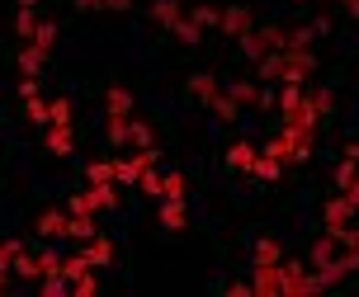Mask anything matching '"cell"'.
Listing matches in <instances>:
<instances>
[{
    "mask_svg": "<svg viewBox=\"0 0 359 297\" xmlns=\"http://www.w3.org/2000/svg\"><path fill=\"white\" fill-rule=\"evenodd\" d=\"M312 71H317V53L312 48H284V53H269L255 62L260 81H293V85H303Z\"/></svg>",
    "mask_w": 359,
    "mask_h": 297,
    "instance_id": "cell-1",
    "label": "cell"
},
{
    "mask_svg": "<svg viewBox=\"0 0 359 297\" xmlns=\"http://www.w3.org/2000/svg\"><path fill=\"white\" fill-rule=\"evenodd\" d=\"M279 293H322V283L312 274V264L279 260Z\"/></svg>",
    "mask_w": 359,
    "mask_h": 297,
    "instance_id": "cell-2",
    "label": "cell"
},
{
    "mask_svg": "<svg viewBox=\"0 0 359 297\" xmlns=\"http://www.w3.org/2000/svg\"><path fill=\"white\" fill-rule=\"evenodd\" d=\"M236 43H241V53L251 57V62H260L269 53H284V29H251V34L236 38Z\"/></svg>",
    "mask_w": 359,
    "mask_h": 297,
    "instance_id": "cell-3",
    "label": "cell"
},
{
    "mask_svg": "<svg viewBox=\"0 0 359 297\" xmlns=\"http://www.w3.org/2000/svg\"><path fill=\"white\" fill-rule=\"evenodd\" d=\"M114 208H118L114 184H90V189H81L72 198V212H114Z\"/></svg>",
    "mask_w": 359,
    "mask_h": 297,
    "instance_id": "cell-4",
    "label": "cell"
},
{
    "mask_svg": "<svg viewBox=\"0 0 359 297\" xmlns=\"http://www.w3.org/2000/svg\"><path fill=\"white\" fill-rule=\"evenodd\" d=\"M156 160H161L156 146H147V151H137V156H118L114 160V184H137V175H142L147 165H156Z\"/></svg>",
    "mask_w": 359,
    "mask_h": 297,
    "instance_id": "cell-5",
    "label": "cell"
},
{
    "mask_svg": "<svg viewBox=\"0 0 359 297\" xmlns=\"http://www.w3.org/2000/svg\"><path fill=\"white\" fill-rule=\"evenodd\" d=\"M217 29H222L227 38H246L255 29V19H251V10H246V5H227V10H222V19H217Z\"/></svg>",
    "mask_w": 359,
    "mask_h": 297,
    "instance_id": "cell-6",
    "label": "cell"
},
{
    "mask_svg": "<svg viewBox=\"0 0 359 297\" xmlns=\"http://www.w3.org/2000/svg\"><path fill=\"white\" fill-rule=\"evenodd\" d=\"M326 236H336L341 227H350V217H355V203L345 198V193H336V198H326Z\"/></svg>",
    "mask_w": 359,
    "mask_h": 297,
    "instance_id": "cell-7",
    "label": "cell"
},
{
    "mask_svg": "<svg viewBox=\"0 0 359 297\" xmlns=\"http://www.w3.org/2000/svg\"><path fill=\"white\" fill-rule=\"evenodd\" d=\"M43 146H48L53 156H72V146H76L72 123H48V127H43Z\"/></svg>",
    "mask_w": 359,
    "mask_h": 297,
    "instance_id": "cell-8",
    "label": "cell"
},
{
    "mask_svg": "<svg viewBox=\"0 0 359 297\" xmlns=\"http://www.w3.org/2000/svg\"><path fill=\"white\" fill-rule=\"evenodd\" d=\"M81 255H86V260H90V269H104V264L114 260V241H109V236H100V231H95V236H90V241L81 245Z\"/></svg>",
    "mask_w": 359,
    "mask_h": 297,
    "instance_id": "cell-9",
    "label": "cell"
},
{
    "mask_svg": "<svg viewBox=\"0 0 359 297\" xmlns=\"http://www.w3.org/2000/svg\"><path fill=\"white\" fill-rule=\"evenodd\" d=\"M251 269H255V279H251V293L255 297L279 293V264H251Z\"/></svg>",
    "mask_w": 359,
    "mask_h": 297,
    "instance_id": "cell-10",
    "label": "cell"
},
{
    "mask_svg": "<svg viewBox=\"0 0 359 297\" xmlns=\"http://www.w3.org/2000/svg\"><path fill=\"white\" fill-rule=\"evenodd\" d=\"M161 227H165V231H184V227H189L184 198H161Z\"/></svg>",
    "mask_w": 359,
    "mask_h": 297,
    "instance_id": "cell-11",
    "label": "cell"
},
{
    "mask_svg": "<svg viewBox=\"0 0 359 297\" xmlns=\"http://www.w3.org/2000/svg\"><path fill=\"white\" fill-rule=\"evenodd\" d=\"M255 156H260V146H251V141H232V146H227V170H251Z\"/></svg>",
    "mask_w": 359,
    "mask_h": 297,
    "instance_id": "cell-12",
    "label": "cell"
},
{
    "mask_svg": "<svg viewBox=\"0 0 359 297\" xmlns=\"http://www.w3.org/2000/svg\"><path fill=\"white\" fill-rule=\"evenodd\" d=\"M34 231L43 236V241H57V236H67V212H43L34 222Z\"/></svg>",
    "mask_w": 359,
    "mask_h": 297,
    "instance_id": "cell-13",
    "label": "cell"
},
{
    "mask_svg": "<svg viewBox=\"0 0 359 297\" xmlns=\"http://www.w3.org/2000/svg\"><path fill=\"white\" fill-rule=\"evenodd\" d=\"M104 104H109V118H133V95L123 85H109Z\"/></svg>",
    "mask_w": 359,
    "mask_h": 297,
    "instance_id": "cell-14",
    "label": "cell"
},
{
    "mask_svg": "<svg viewBox=\"0 0 359 297\" xmlns=\"http://www.w3.org/2000/svg\"><path fill=\"white\" fill-rule=\"evenodd\" d=\"M208 109H213V118H217V123H236V118H241V104H236L232 95H222V90H217L213 99H208Z\"/></svg>",
    "mask_w": 359,
    "mask_h": 297,
    "instance_id": "cell-15",
    "label": "cell"
},
{
    "mask_svg": "<svg viewBox=\"0 0 359 297\" xmlns=\"http://www.w3.org/2000/svg\"><path fill=\"white\" fill-rule=\"evenodd\" d=\"M279 260H284L279 241H274V236H260V241H255V250H251V264H279Z\"/></svg>",
    "mask_w": 359,
    "mask_h": 297,
    "instance_id": "cell-16",
    "label": "cell"
},
{
    "mask_svg": "<svg viewBox=\"0 0 359 297\" xmlns=\"http://www.w3.org/2000/svg\"><path fill=\"white\" fill-rule=\"evenodd\" d=\"M180 15H184V5H180V0H156V5H151V19H156L161 29H170Z\"/></svg>",
    "mask_w": 359,
    "mask_h": 297,
    "instance_id": "cell-17",
    "label": "cell"
},
{
    "mask_svg": "<svg viewBox=\"0 0 359 297\" xmlns=\"http://www.w3.org/2000/svg\"><path fill=\"white\" fill-rule=\"evenodd\" d=\"M43 62H48V53H43V48H34V43H24V48H19V67H24V76H38V71H43Z\"/></svg>",
    "mask_w": 359,
    "mask_h": 297,
    "instance_id": "cell-18",
    "label": "cell"
},
{
    "mask_svg": "<svg viewBox=\"0 0 359 297\" xmlns=\"http://www.w3.org/2000/svg\"><path fill=\"white\" fill-rule=\"evenodd\" d=\"M336 250H341V245H336V236H322V241H312V269L331 264V260H336Z\"/></svg>",
    "mask_w": 359,
    "mask_h": 297,
    "instance_id": "cell-19",
    "label": "cell"
},
{
    "mask_svg": "<svg viewBox=\"0 0 359 297\" xmlns=\"http://www.w3.org/2000/svg\"><path fill=\"white\" fill-rule=\"evenodd\" d=\"M34 48H43V53H53V43H57V24L53 19H38V29H34V38H29Z\"/></svg>",
    "mask_w": 359,
    "mask_h": 297,
    "instance_id": "cell-20",
    "label": "cell"
},
{
    "mask_svg": "<svg viewBox=\"0 0 359 297\" xmlns=\"http://www.w3.org/2000/svg\"><path fill=\"white\" fill-rule=\"evenodd\" d=\"M34 29H38V5H19L15 34H19V38H34Z\"/></svg>",
    "mask_w": 359,
    "mask_h": 297,
    "instance_id": "cell-21",
    "label": "cell"
},
{
    "mask_svg": "<svg viewBox=\"0 0 359 297\" xmlns=\"http://www.w3.org/2000/svg\"><path fill=\"white\" fill-rule=\"evenodd\" d=\"M128 141H133V146H137V151H147V146H156V137H151V127H147V123H128Z\"/></svg>",
    "mask_w": 359,
    "mask_h": 297,
    "instance_id": "cell-22",
    "label": "cell"
},
{
    "mask_svg": "<svg viewBox=\"0 0 359 297\" xmlns=\"http://www.w3.org/2000/svg\"><path fill=\"white\" fill-rule=\"evenodd\" d=\"M170 34H175L180 43H184V48H194V43H198V24H194V19H184V15H180L175 24H170Z\"/></svg>",
    "mask_w": 359,
    "mask_h": 297,
    "instance_id": "cell-23",
    "label": "cell"
},
{
    "mask_svg": "<svg viewBox=\"0 0 359 297\" xmlns=\"http://www.w3.org/2000/svg\"><path fill=\"white\" fill-rule=\"evenodd\" d=\"M189 95H194V99H203V104H208V99H213V95H217V81H213V76H203V71H198L194 81H189Z\"/></svg>",
    "mask_w": 359,
    "mask_h": 297,
    "instance_id": "cell-24",
    "label": "cell"
},
{
    "mask_svg": "<svg viewBox=\"0 0 359 297\" xmlns=\"http://www.w3.org/2000/svg\"><path fill=\"white\" fill-rule=\"evenodd\" d=\"M10 269H15L19 279H43V269H38V255H24V250L15 255V264H10Z\"/></svg>",
    "mask_w": 359,
    "mask_h": 297,
    "instance_id": "cell-25",
    "label": "cell"
},
{
    "mask_svg": "<svg viewBox=\"0 0 359 297\" xmlns=\"http://www.w3.org/2000/svg\"><path fill=\"white\" fill-rule=\"evenodd\" d=\"M274 104H279V113H288V109H298V104H303V85H293V81H284V90H279V99H274Z\"/></svg>",
    "mask_w": 359,
    "mask_h": 297,
    "instance_id": "cell-26",
    "label": "cell"
},
{
    "mask_svg": "<svg viewBox=\"0 0 359 297\" xmlns=\"http://www.w3.org/2000/svg\"><path fill=\"white\" fill-rule=\"evenodd\" d=\"M279 170H284V165H279L274 156H265V151H260V156H255V165H251L255 179H279Z\"/></svg>",
    "mask_w": 359,
    "mask_h": 297,
    "instance_id": "cell-27",
    "label": "cell"
},
{
    "mask_svg": "<svg viewBox=\"0 0 359 297\" xmlns=\"http://www.w3.org/2000/svg\"><path fill=\"white\" fill-rule=\"evenodd\" d=\"M137 189H142L147 198H161V175H156V165H147L142 175H137Z\"/></svg>",
    "mask_w": 359,
    "mask_h": 297,
    "instance_id": "cell-28",
    "label": "cell"
},
{
    "mask_svg": "<svg viewBox=\"0 0 359 297\" xmlns=\"http://www.w3.org/2000/svg\"><path fill=\"white\" fill-rule=\"evenodd\" d=\"M189 19H194L198 29H217V19H222V10H213V5H194V10H189Z\"/></svg>",
    "mask_w": 359,
    "mask_h": 297,
    "instance_id": "cell-29",
    "label": "cell"
},
{
    "mask_svg": "<svg viewBox=\"0 0 359 297\" xmlns=\"http://www.w3.org/2000/svg\"><path fill=\"white\" fill-rule=\"evenodd\" d=\"M24 118L38 123V127H48V104H43L38 95H29V99H24Z\"/></svg>",
    "mask_w": 359,
    "mask_h": 297,
    "instance_id": "cell-30",
    "label": "cell"
},
{
    "mask_svg": "<svg viewBox=\"0 0 359 297\" xmlns=\"http://www.w3.org/2000/svg\"><path fill=\"white\" fill-rule=\"evenodd\" d=\"M57 274L72 283V279H81V274H90V260H86V255H72V260H62V269H57Z\"/></svg>",
    "mask_w": 359,
    "mask_h": 297,
    "instance_id": "cell-31",
    "label": "cell"
},
{
    "mask_svg": "<svg viewBox=\"0 0 359 297\" xmlns=\"http://www.w3.org/2000/svg\"><path fill=\"white\" fill-rule=\"evenodd\" d=\"M303 99L317 109V118H322V113H331V90H322V85H317V90H303Z\"/></svg>",
    "mask_w": 359,
    "mask_h": 297,
    "instance_id": "cell-32",
    "label": "cell"
},
{
    "mask_svg": "<svg viewBox=\"0 0 359 297\" xmlns=\"http://www.w3.org/2000/svg\"><path fill=\"white\" fill-rule=\"evenodd\" d=\"M100 293V279H95V269L90 274H81V279H72V297H95Z\"/></svg>",
    "mask_w": 359,
    "mask_h": 297,
    "instance_id": "cell-33",
    "label": "cell"
},
{
    "mask_svg": "<svg viewBox=\"0 0 359 297\" xmlns=\"http://www.w3.org/2000/svg\"><path fill=\"white\" fill-rule=\"evenodd\" d=\"M184 193H189V189H184V175L170 170V175L161 179V198H184Z\"/></svg>",
    "mask_w": 359,
    "mask_h": 297,
    "instance_id": "cell-34",
    "label": "cell"
},
{
    "mask_svg": "<svg viewBox=\"0 0 359 297\" xmlns=\"http://www.w3.org/2000/svg\"><path fill=\"white\" fill-rule=\"evenodd\" d=\"M227 95H232L236 104H255V95H260V90H255L251 81H232V85H227Z\"/></svg>",
    "mask_w": 359,
    "mask_h": 297,
    "instance_id": "cell-35",
    "label": "cell"
},
{
    "mask_svg": "<svg viewBox=\"0 0 359 297\" xmlns=\"http://www.w3.org/2000/svg\"><path fill=\"white\" fill-rule=\"evenodd\" d=\"M86 175H90V184H114V160H95Z\"/></svg>",
    "mask_w": 359,
    "mask_h": 297,
    "instance_id": "cell-36",
    "label": "cell"
},
{
    "mask_svg": "<svg viewBox=\"0 0 359 297\" xmlns=\"http://www.w3.org/2000/svg\"><path fill=\"white\" fill-rule=\"evenodd\" d=\"M355 175H359V160H350V156H345L341 165H336V189H345V184H350Z\"/></svg>",
    "mask_w": 359,
    "mask_h": 297,
    "instance_id": "cell-37",
    "label": "cell"
},
{
    "mask_svg": "<svg viewBox=\"0 0 359 297\" xmlns=\"http://www.w3.org/2000/svg\"><path fill=\"white\" fill-rule=\"evenodd\" d=\"M48 123H72V99H53L48 104Z\"/></svg>",
    "mask_w": 359,
    "mask_h": 297,
    "instance_id": "cell-38",
    "label": "cell"
},
{
    "mask_svg": "<svg viewBox=\"0 0 359 297\" xmlns=\"http://www.w3.org/2000/svg\"><path fill=\"white\" fill-rule=\"evenodd\" d=\"M128 123H133V118H109V141H114V146H123V141H128Z\"/></svg>",
    "mask_w": 359,
    "mask_h": 297,
    "instance_id": "cell-39",
    "label": "cell"
},
{
    "mask_svg": "<svg viewBox=\"0 0 359 297\" xmlns=\"http://www.w3.org/2000/svg\"><path fill=\"white\" fill-rule=\"evenodd\" d=\"M15 255H19V241H5V245H0V274H10Z\"/></svg>",
    "mask_w": 359,
    "mask_h": 297,
    "instance_id": "cell-40",
    "label": "cell"
},
{
    "mask_svg": "<svg viewBox=\"0 0 359 297\" xmlns=\"http://www.w3.org/2000/svg\"><path fill=\"white\" fill-rule=\"evenodd\" d=\"M38 269H43V279H48V274H57V269H62V260H57L53 250H43V255H38Z\"/></svg>",
    "mask_w": 359,
    "mask_h": 297,
    "instance_id": "cell-41",
    "label": "cell"
},
{
    "mask_svg": "<svg viewBox=\"0 0 359 297\" xmlns=\"http://www.w3.org/2000/svg\"><path fill=\"white\" fill-rule=\"evenodd\" d=\"M336 245H350V250H359V227H341V231H336Z\"/></svg>",
    "mask_w": 359,
    "mask_h": 297,
    "instance_id": "cell-42",
    "label": "cell"
},
{
    "mask_svg": "<svg viewBox=\"0 0 359 297\" xmlns=\"http://www.w3.org/2000/svg\"><path fill=\"white\" fill-rule=\"evenodd\" d=\"M222 293H232V297H246V293H251V283H246V279H232V283H222Z\"/></svg>",
    "mask_w": 359,
    "mask_h": 297,
    "instance_id": "cell-43",
    "label": "cell"
},
{
    "mask_svg": "<svg viewBox=\"0 0 359 297\" xmlns=\"http://www.w3.org/2000/svg\"><path fill=\"white\" fill-rule=\"evenodd\" d=\"M19 95H24V99H29V95H38V76H24V81H19Z\"/></svg>",
    "mask_w": 359,
    "mask_h": 297,
    "instance_id": "cell-44",
    "label": "cell"
},
{
    "mask_svg": "<svg viewBox=\"0 0 359 297\" xmlns=\"http://www.w3.org/2000/svg\"><path fill=\"white\" fill-rule=\"evenodd\" d=\"M341 193H345V198H350V203H355V208H359V175H355V179H350V184H345V189H341Z\"/></svg>",
    "mask_w": 359,
    "mask_h": 297,
    "instance_id": "cell-45",
    "label": "cell"
},
{
    "mask_svg": "<svg viewBox=\"0 0 359 297\" xmlns=\"http://www.w3.org/2000/svg\"><path fill=\"white\" fill-rule=\"evenodd\" d=\"M76 10H104V0H76Z\"/></svg>",
    "mask_w": 359,
    "mask_h": 297,
    "instance_id": "cell-46",
    "label": "cell"
},
{
    "mask_svg": "<svg viewBox=\"0 0 359 297\" xmlns=\"http://www.w3.org/2000/svg\"><path fill=\"white\" fill-rule=\"evenodd\" d=\"M104 10H133V0H104Z\"/></svg>",
    "mask_w": 359,
    "mask_h": 297,
    "instance_id": "cell-47",
    "label": "cell"
},
{
    "mask_svg": "<svg viewBox=\"0 0 359 297\" xmlns=\"http://www.w3.org/2000/svg\"><path fill=\"white\" fill-rule=\"evenodd\" d=\"M345 10H350V15H359V0H341Z\"/></svg>",
    "mask_w": 359,
    "mask_h": 297,
    "instance_id": "cell-48",
    "label": "cell"
},
{
    "mask_svg": "<svg viewBox=\"0 0 359 297\" xmlns=\"http://www.w3.org/2000/svg\"><path fill=\"white\" fill-rule=\"evenodd\" d=\"M0 293H5V274H0Z\"/></svg>",
    "mask_w": 359,
    "mask_h": 297,
    "instance_id": "cell-49",
    "label": "cell"
},
{
    "mask_svg": "<svg viewBox=\"0 0 359 297\" xmlns=\"http://www.w3.org/2000/svg\"><path fill=\"white\" fill-rule=\"evenodd\" d=\"M293 5H312V0H293Z\"/></svg>",
    "mask_w": 359,
    "mask_h": 297,
    "instance_id": "cell-50",
    "label": "cell"
}]
</instances>
